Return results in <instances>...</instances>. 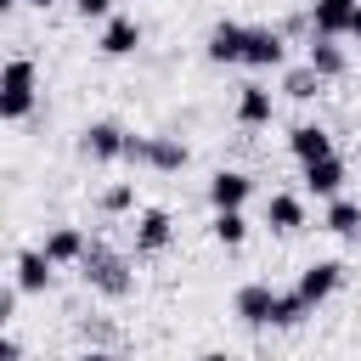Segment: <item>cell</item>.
Returning <instances> with one entry per match:
<instances>
[{
  "label": "cell",
  "instance_id": "1",
  "mask_svg": "<svg viewBox=\"0 0 361 361\" xmlns=\"http://www.w3.org/2000/svg\"><path fill=\"white\" fill-rule=\"evenodd\" d=\"M34 96H39V68L28 56H11L0 68V118L6 124H23L34 113Z\"/></svg>",
  "mask_w": 361,
  "mask_h": 361
},
{
  "label": "cell",
  "instance_id": "2",
  "mask_svg": "<svg viewBox=\"0 0 361 361\" xmlns=\"http://www.w3.org/2000/svg\"><path fill=\"white\" fill-rule=\"evenodd\" d=\"M79 271H85V282H90L96 293H107V299H124V293L135 288L130 259H124V254H113L107 243H90V248H85V259H79Z\"/></svg>",
  "mask_w": 361,
  "mask_h": 361
},
{
  "label": "cell",
  "instance_id": "3",
  "mask_svg": "<svg viewBox=\"0 0 361 361\" xmlns=\"http://www.w3.org/2000/svg\"><path fill=\"white\" fill-rule=\"evenodd\" d=\"M124 147H130V130H124V124H113V118H96V124H85V130H79V152H85L90 164H118V158H124Z\"/></svg>",
  "mask_w": 361,
  "mask_h": 361
},
{
  "label": "cell",
  "instance_id": "4",
  "mask_svg": "<svg viewBox=\"0 0 361 361\" xmlns=\"http://www.w3.org/2000/svg\"><path fill=\"white\" fill-rule=\"evenodd\" d=\"M338 282H344V265H338V259H310L293 288H299V299L316 310V305H327V299L338 293Z\"/></svg>",
  "mask_w": 361,
  "mask_h": 361
},
{
  "label": "cell",
  "instance_id": "5",
  "mask_svg": "<svg viewBox=\"0 0 361 361\" xmlns=\"http://www.w3.org/2000/svg\"><path fill=\"white\" fill-rule=\"evenodd\" d=\"M288 62V39H282V28H271V23H259V28H248V45H243V68H282Z\"/></svg>",
  "mask_w": 361,
  "mask_h": 361
},
{
  "label": "cell",
  "instance_id": "6",
  "mask_svg": "<svg viewBox=\"0 0 361 361\" xmlns=\"http://www.w3.org/2000/svg\"><path fill=\"white\" fill-rule=\"evenodd\" d=\"M248 197H254V175H243V169H214V175H209V203H214V214L248 209Z\"/></svg>",
  "mask_w": 361,
  "mask_h": 361
},
{
  "label": "cell",
  "instance_id": "7",
  "mask_svg": "<svg viewBox=\"0 0 361 361\" xmlns=\"http://www.w3.org/2000/svg\"><path fill=\"white\" fill-rule=\"evenodd\" d=\"M231 310H237L248 327H271V310H276V288H271V282H243V288H237V299H231Z\"/></svg>",
  "mask_w": 361,
  "mask_h": 361
},
{
  "label": "cell",
  "instance_id": "8",
  "mask_svg": "<svg viewBox=\"0 0 361 361\" xmlns=\"http://www.w3.org/2000/svg\"><path fill=\"white\" fill-rule=\"evenodd\" d=\"M271 113H276V96H271L259 79H248V85L237 90V124H243V130H265Z\"/></svg>",
  "mask_w": 361,
  "mask_h": 361
},
{
  "label": "cell",
  "instance_id": "9",
  "mask_svg": "<svg viewBox=\"0 0 361 361\" xmlns=\"http://www.w3.org/2000/svg\"><path fill=\"white\" fill-rule=\"evenodd\" d=\"M169 243H175L169 209H141V220H135V254H164Z\"/></svg>",
  "mask_w": 361,
  "mask_h": 361
},
{
  "label": "cell",
  "instance_id": "10",
  "mask_svg": "<svg viewBox=\"0 0 361 361\" xmlns=\"http://www.w3.org/2000/svg\"><path fill=\"white\" fill-rule=\"evenodd\" d=\"M51 276H56V265L45 259V248H23L11 265V288H23V293H45Z\"/></svg>",
  "mask_w": 361,
  "mask_h": 361
},
{
  "label": "cell",
  "instance_id": "11",
  "mask_svg": "<svg viewBox=\"0 0 361 361\" xmlns=\"http://www.w3.org/2000/svg\"><path fill=\"white\" fill-rule=\"evenodd\" d=\"M355 6H361V0H316V6H310V28H316V39H344Z\"/></svg>",
  "mask_w": 361,
  "mask_h": 361
},
{
  "label": "cell",
  "instance_id": "12",
  "mask_svg": "<svg viewBox=\"0 0 361 361\" xmlns=\"http://www.w3.org/2000/svg\"><path fill=\"white\" fill-rule=\"evenodd\" d=\"M243 45H248V23H214L209 28V39H203V51H209V62H243Z\"/></svg>",
  "mask_w": 361,
  "mask_h": 361
},
{
  "label": "cell",
  "instance_id": "13",
  "mask_svg": "<svg viewBox=\"0 0 361 361\" xmlns=\"http://www.w3.org/2000/svg\"><path fill=\"white\" fill-rule=\"evenodd\" d=\"M305 192L322 197V203L344 197V158L333 152V158H322V164H305Z\"/></svg>",
  "mask_w": 361,
  "mask_h": 361
},
{
  "label": "cell",
  "instance_id": "14",
  "mask_svg": "<svg viewBox=\"0 0 361 361\" xmlns=\"http://www.w3.org/2000/svg\"><path fill=\"white\" fill-rule=\"evenodd\" d=\"M39 248H45V259H51V265H79V259H85V248H90V237H85L79 226H51Z\"/></svg>",
  "mask_w": 361,
  "mask_h": 361
},
{
  "label": "cell",
  "instance_id": "15",
  "mask_svg": "<svg viewBox=\"0 0 361 361\" xmlns=\"http://www.w3.org/2000/svg\"><path fill=\"white\" fill-rule=\"evenodd\" d=\"M288 152H293L299 164H322V158H333V135H327L322 124H293V130H288Z\"/></svg>",
  "mask_w": 361,
  "mask_h": 361
},
{
  "label": "cell",
  "instance_id": "16",
  "mask_svg": "<svg viewBox=\"0 0 361 361\" xmlns=\"http://www.w3.org/2000/svg\"><path fill=\"white\" fill-rule=\"evenodd\" d=\"M135 45H141V23L135 17H107L102 23V39H96L102 56H130Z\"/></svg>",
  "mask_w": 361,
  "mask_h": 361
},
{
  "label": "cell",
  "instance_id": "17",
  "mask_svg": "<svg viewBox=\"0 0 361 361\" xmlns=\"http://www.w3.org/2000/svg\"><path fill=\"white\" fill-rule=\"evenodd\" d=\"M265 226L282 231V237H293V231L305 226V197H293V192H271V197H265Z\"/></svg>",
  "mask_w": 361,
  "mask_h": 361
},
{
  "label": "cell",
  "instance_id": "18",
  "mask_svg": "<svg viewBox=\"0 0 361 361\" xmlns=\"http://www.w3.org/2000/svg\"><path fill=\"white\" fill-rule=\"evenodd\" d=\"M147 164H152L158 175H180V169L192 164V147H186L180 135H152V147H147Z\"/></svg>",
  "mask_w": 361,
  "mask_h": 361
},
{
  "label": "cell",
  "instance_id": "19",
  "mask_svg": "<svg viewBox=\"0 0 361 361\" xmlns=\"http://www.w3.org/2000/svg\"><path fill=\"white\" fill-rule=\"evenodd\" d=\"M305 62H310V68H316L327 85L350 73V56H344V45H333V39H316V34H310V56H305Z\"/></svg>",
  "mask_w": 361,
  "mask_h": 361
},
{
  "label": "cell",
  "instance_id": "20",
  "mask_svg": "<svg viewBox=\"0 0 361 361\" xmlns=\"http://www.w3.org/2000/svg\"><path fill=\"white\" fill-rule=\"evenodd\" d=\"M322 231H333V237H355V231H361V203H355V197H333L327 214H322Z\"/></svg>",
  "mask_w": 361,
  "mask_h": 361
},
{
  "label": "cell",
  "instance_id": "21",
  "mask_svg": "<svg viewBox=\"0 0 361 361\" xmlns=\"http://www.w3.org/2000/svg\"><path fill=\"white\" fill-rule=\"evenodd\" d=\"M209 237H214L220 248H243V243H248V214H243V209L214 214V220H209Z\"/></svg>",
  "mask_w": 361,
  "mask_h": 361
},
{
  "label": "cell",
  "instance_id": "22",
  "mask_svg": "<svg viewBox=\"0 0 361 361\" xmlns=\"http://www.w3.org/2000/svg\"><path fill=\"white\" fill-rule=\"evenodd\" d=\"M322 85H327V79H322L310 62H299V68H288V73H282V96H293V102H310V96H322Z\"/></svg>",
  "mask_w": 361,
  "mask_h": 361
},
{
  "label": "cell",
  "instance_id": "23",
  "mask_svg": "<svg viewBox=\"0 0 361 361\" xmlns=\"http://www.w3.org/2000/svg\"><path fill=\"white\" fill-rule=\"evenodd\" d=\"M305 316H316V310L299 299V288H288V293L276 288V310H271V327H299Z\"/></svg>",
  "mask_w": 361,
  "mask_h": 361
},
{
  "label": "cell",
  "instance_id": "24",
  "mask_svg": "<svg viewBox=\"0 0 361 361\" xmlns=\"http://www.w3.org/2000/svg\"><path fill=\"white\" fill-rule=\"evenodd\" d=\"M135 209V180H118L102 192V214H130Z\"/></svg>",
  "mask_w": 361,
  "mask_h": 361
},
{
  "label": "cell",
  "instance_id": "25",
  "mask_svg": "<svg viewBox=\"0 0 361 361\" xmlns=\"http://www.w3.org/2000/svg\"><path fill=\"white\" fill-rule=\"evenodd\" d=\"M73 11H79L85 23H107V17H113V0H73Z\"/></svg>",
  "mask_w": 361,
  "mask_h": 361
},
{
  "label": "cell",
  "instance_id": "26",
  "mask_svg": "<svg viewBox=\"0 0 361 361\" xmlns=\"http://www.w3.org/2000/svg\"><path fill=\"white\" fill-rule=\"evenodd\" d=\"M17 299H23V288H6V293H0V327L17 322Z\"/></svg>",
  "mask_w": 361,
  "mask_h": 361
},
{
  "label": "cell",
  "instance_id": "27",
  "mask_svg": "<svg viewBox=\"0 0 361 361\" xmlns=\"http://www.w3.org/2000/svg\"><path fill=\"white\" fill-rule=\"evenodd\" d=\"M147 147H152V135H130V147H124V164H147Z\"/></svg>",
  "mask_w": 361,
  "mask_h": 361
},
{
  "label": "cell",
  "instance_id": "28",
  "mask_svg": "<svg viewBox=\"0 0 361 361\" xmlns=\"http://www.w3.org/2000/svg\"><path fill=\"white\" fill-rule=\"evenodd\" d=\"M0 361H23V338H17L11 327L0 333Z\"/></svg>",
  "mask_w": 361,
  "mask_h": 361
},
{
  "label": "cell",
  "instance_id": "29",
  "mask_svg": "<svg viewBox=\"0 0 361 361\" xmlns=\"http://www.w3.org/2000/svg\"><path fill=\"white\" fill-rule=\"evenodd\" d=\"M73 361H118V355H113V350H79Z\"/></svg>",
  "mask_w": 361,
  "mask_h": 361
},
{
  "label": "cell",
  "instance_id": "30",
  "mask_svg": "<svg viewBox=\"0 0 361 361\" xmlns=\"http://www.w3.org/2000/svg\"><path fill=\"white\" fill-rule=\"evenodd\" d=\"M344 39H355V45H361V6H355V17H350V34H344Z\"/></svg>",
  "mask_w": 361,
  "mask_h": 361
},
{
  "label": "cell",
  "instance_id": "31",
  "mask_svg": "<svg viewBox=\"0 0 361 361\" xmlns=\"http://www.w3.org/2000/svg\"><path fill=\"white\" fill-rule=\"evenodd\" d=\"M197 361H231V355H226V350H203Z\"/></svg>",
  "mask_w": 361,
  "mask_h": 361
},
{
  "label": "cell",
  "instance_id": "32",
  "mask_svg": "<svg viewBox=\"0 0 361 361\" xmlns=\"http://www.w3.org/2000/svg\"><path fill=\"white\" fill-rule=\"evenodd\" d=\"M23 6H34V11H45V6H56V0H23Z\"/></svg>",
  "mask_w": 361,
  "mask_h": 361
},
{
  "label": "cell",
  "instance_id": "33",
  "mask_svg": "<svg viewBox=\"0 0 361 361\" xmlns=\"http://www.w3.org/2000/svg\"><path fill=\"white\" fill-rule=\"evenodd\" d=\"M0 6H23V0H0Z\"/></svg>",
  "mask_w": 361,
  "mask_h": 361
}]
</instances>
